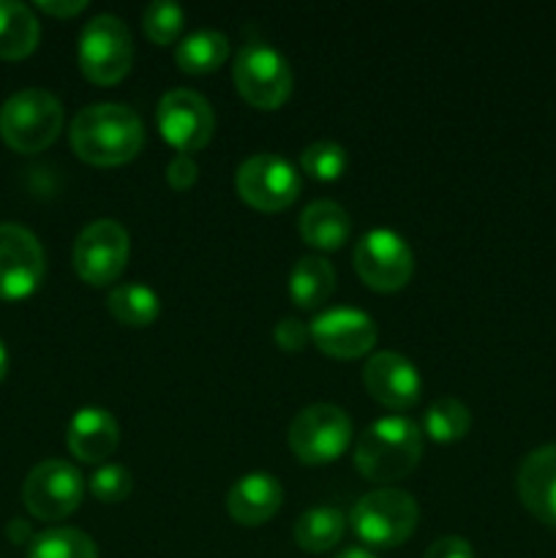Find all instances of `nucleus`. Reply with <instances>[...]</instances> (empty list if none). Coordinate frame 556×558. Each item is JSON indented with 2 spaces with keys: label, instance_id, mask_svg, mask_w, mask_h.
<instances>
[{
  "label": "nucleus",
  "instance_id": "nucleus-1",
  "mask_svg": "<svg viewBox=\"0 0 556 558\" xmlns=\"http://www.w3.org/2000/svg\"><path fill=\"white\" fill-rule=\"evenodd\" d=\"M71 147L93 167H120L145 145V125L125 104H90L71 120Z\"/></svg>",
  "mask_w": 556,
  "mask_h": 558
},
{
  "label": "nucleus",
  "instance_id": "nucleus-2",
  "mask_svg": "<svg viewBox=\"0 0 556 558\" xmlns=\"http://www.w3.org/2000/svg\"><path fill=\"white\" fill-rule=\"evenodd\" d=\"M423 456V434L407 417H382L360 434L354 466L371 483H392L414 472Z\"/></svg>",
  "mask_w": 556,
  "mask_h": 558
},
{
  "label": "nucleus",
  "instance_id": "nucleus-3",
  "mask_svg": "<svg viewBox=\"0 0 556 558\" xmlns=\"http://www.w3.org/2000/svg\"><path fill=\"white\" fill-rule=\"evenodd\" d=\"M63 129V104L41 87L14 93L0 107V136L16 153H41Z\"/></svg>",
  "mask_w": 556,
  "mask_h": 558
},
{
  "label": "nucleus",
  "instance_id": "nucleus-4",
  "mask_svg": "<svg viewBox=\"0 0 556 558\" xmlns=\"http://www.w3.org/2000/svg\"><path fill=\"white\" fill-rule=\"evenodd\" d=\"M418 501L412 494L398 488H382L374 494H365L352 507L354 534L371 548H398L407 543L418 526Z\"/></svg>",
  "mask_w": 556,
  "mask_h": 558
},
{
  "label": "nucleus",
  "instance_id": "nucleus-5",
  "mask_svg": "<svg viewBox=\"0 0 556 558\" xmlns=\"http://www.w3.org/2000/svg\"><path fill=\"white\" fill-rule=\"evenodd\" d=\"M80 71L93 85H118L131 71L134 41L131 31L120 16L98 14L80 33Z\"/></svg>",
  "mask_w": 556,
  "mask_h": 558
},
{
  "label": "nucleus",
  "instance_id": "nucleus-6",
  "mask_svg": "<svg viewBox=\"0 0 556 558\" xmlns=\"http://www.w3.org/2000/svg\"><path fill=\"white\" fill-rule=\"evenodd\" d=\"M232 80L240 96L256 109H278L292 96L294 76L287 58L262 41L243 44L234 54Z\"/></svg>",
  "mask_w": 556,
  "mask_h": 558
},
{
  "label": "nucleus",
  "instance_id": "nucleus-7",
  "mask_svg": "<svg viewBox=\"0 0 556 558\" xmlns=\"http://www.w3.org/2000/svg\"><path fill=\"white\" fill-rule=\"evenodd\" d=\"M349 439H352V420L333 403L305 407L289 425V447L298 461L309 466L338 461L349 447Z\"/></svg>",
  "mask_w": 556,
  "mask_h": 558
},
{
  "label": "nucleus",
  "instance_id": "nucleus-8",
  "mask_svg": "<svg viewBox=\"0 0 556 558\" xmlns=\"http://www.w3.org/2000/svg\"><path fill=\"white\" fill-rule=\"evenodd\" d=\"M234 185H238L240 199L262 213L287 210L303 191L298 169L287 158L273 156V153H256L249 161L240 163Z\"/></svg>",
  "mask_w": 556,
  "mask_h": 558
},
{
  "label": "nucleus",
  "instance_id": "nucleus-9",
  "mask_svg": "<svg viewBox=\"0 0 556 558\" xmlns=\"http://www.w3.org/2000/svg\"><path fill=\"white\" fill-rule=\"evenodd\" d=\"M82 496H85L82 474L58 458L38 463L22 485V501L27 512L47 523L69 518L82 505Z\"/></svg>",
  "mask_w": 556,
  "mask_h": 558
},
{
  "label": "nucleus",
  "instance_id": "nucleus-10",
  "mask_svg": "<svg viewBox=\"0 0 556 558\" xmlns=\"http://www.w3.org/2000/svg\"><path fill=\"white\" fill-rule=\"evenodd\" d=\"M129 232L112 218L87 223L74 243V270L90 287L118 281L129 262Z\"/></svg>",
  "mask_w": 556,
  "mask_h": 558
},
{
  "label": "nucleus",
  "instance_id": "nucleus-11",
  "mask_svg": "<svg viewBox=\"0 0 556 558\" xmlns=\"http://www.w3.org/2000/svg\"><path fill=\"white\" fill-rule=\"evenodd\" d=\"M156 123L164 142H169L178 153L191 156V153L210 145L213 131H216V114H213V107L205 96L178 87V90H169L161 96L156 109Z\"/></svg>",
  "mask_w": 556,
  "mask_h": 558
},
{
  "label": "nucleus",
  "instance_id": "nucleus-12",
  "mask_svg": "<svg viewBox=\"0 0 556 558\" xmlns=\"http://www.w3.org/2000/svg\"><path fill=\"white\" fill-rule=\"evenodd\" d=\"M354 270L374 292H398L414 272L412 248L390 229H371L354 248Z\"/></svg>",
  "mask_w": 556,
  "mask_h": 558
},
{
  "label": "nucleus",
  "instance_id": "nucleus-13",
  "mask_svg": "<svg viewBox=\"0 0 556 558\" xmlns=\"http://www.w3.org/2000/svg\"><path fill=\"white\" fill-rule=\"evenodd\" d=\"M44 278V248L31 229L0 223V300H22Z\"/></svg>",
  "mask_w": 556,
  "mask_h": 558
},
{
  "label": "nucleus",
  "instance_id": "nucleus-14",
  "mask_svg": "<svg viewBox=\"0 0 556 558\" xmlns=\"http://www.w3.org/2000/svg\"><path fill=\"white\" fill-rule=\"evenodd\" d=\"M311 341L322 354L336 360H358L374 349L376 322L354 308H333L311 322Z\"/></svg>",
  "mask_w": 556,
  "mask_h": 558
},
{
  "label": "nucleus",
  "instance_id": "nucleus-15",
  "mask_svg": "<svg viewBox=\"0 0 556 558\" xmlns=\"http://www.w3.org/2000/svg\"><path fill=\"white\" fill-rule=\"evenodd\" d=\"M363 385L374 401L387 409H396V412L412 409L423 392V379H420L414 363L398 352L371 354L363 368Z\"/></svg>",
  "mask_w": 556,
  "mask_h": 558
},
{
  "label": "nucleus",
  "instance_id": "nucleus-16",
  "mask_svg": "<svg viewBox=\"0 0 556 558\" xmlns=\"http://www.w3.org/2000/svg\"><path fill=\"white\" fill-rule=\"evenodd\" d=\"M516 488L523 507L537 521L556 526V445L537 447L523 458Z\"/></svg>",
  "mask_w": 556,
  "mask_h": 558
},
{
  "label": "nucleus",
  "instance_id": "nucleus-17",
  "mask_svg": "<svg viewBox=\"0 0 556 558\" xmlns=\"http://www.w3.org/2000/svg\"><path fill=\"white\" fill-rule=\"evenodd\" d=\"M118 420L107 409L98 407L80 409L65 430V445H69L71 456L82 463H104L118 450Z\"/></svg>",
  "mask_w": 556,
  "mask_h": 558
},
{
  "label": "nucleus",
  "instance_id": "nucleus-18",
  "mask_svg": "<svg viewBox=\"0 0 556 558\" xmlns=\"http://www.w3.org/2000/svg\"><path fill=\"white\" fill-rule=\"evenodd\" d=\"M283 488L273 474L254 472L240 477L227 494V510L240 526H262L281 510Z\"/></svg>",
  "mask_w": 556,
  "mask_h": 558
},
{
  "label": "nucleus",
  "instance_id": "nucleus-19",
  "mask_svg": "<svg viewBox=\"0 0 556 558\" xmlns=\"http://www.w3.org/2000/svg\"><path fill=\"white\" fill-rule=\"evenodd\" d=\"M300 238L311 245V248L319 251H338L349 240L352 232V221H349V213L343 210L336 202H311L309 207L300 216Z\"/></svg>",
  "mask_w": 556,
  "mask_h": 558
},
{
  "label": "nucleus",
  "instance_id": "nucleus-20",
  "mask_svg": "<svg viewBox=\"0 0 556 558\" xmlns=\"http://www.w3.org/2000/svg\"><path fill=\"white\" fill-rule=\"evenodd\" d=\"M36 14L25 3L0 0V60H22L38 47Z\"/></svg>",
  "mask_w": 556,
  "mask_h": 558
},
{
  "label": "nucleus",
  "instance_id": "nucleus-21",
  "mask_svg": "<svg viewBox=\"0 0 556 558\" xmlns=\"http://www.w3.org/2000/svg\"><path fill=\"white\" fill-rule=\"evenodd\" d=\"M333 289H336V270L330 262H325L322 256H303L294 265L292 278H289V294L298 308H319L330 300Z\"/></svg>",
  "mask_w": 556,
  "mask_h": 558
},
{
  "label": "nucleus",
  "instance_id": "nucleus-22",
  "mask_svg": "<svg viewBox=\"0 0 556 558\" xmlns=\"http://www.w3.org/2000/svg\"><path fill=\"white\" fill-rule=\"evenodd\" d=\"M229 49V38L221 31H196L180 38L174 47V63L185 74H210L227 63Z\"/></svg>",
  "mask_w": 556,
  "mask_h": 558
},
{
  "label": "nucleus",
  "instance_id": "nucleus-23",
  "mask_svg": "<svg viewBox=\"0 0 556 558\" xmlns=\"http://www.w3.org/2000/svg\"><path fill=\"white\" fill-rule=\"evenodd\" d=\"M343 512L336 507H314L303 512L294 523V543L305 554H327L336 548L343 537Z\"/></svg>",
  "mask_w": 556,
  "mask_h": 558
},
{
  "label": "nucleus",
  "instance_id": "nucleus-24",
  "mask_svg": "<svg viewBox=\"0 0 556 558\" xmlns=\"http://www.w3.org/2000/svg\"><path fill=\"white\" fill-rule=\"evenodd\" d=\"M109 314L114 316V322L123 327H150L158 319V294L150 287H142V283H123V287H114L109 292Z\"/></svg>",
  "mask_w": 556,
  "mask_h": 558
},
{
  "label": "nucleus",
  "instance_id": "nucleus-25",
  "mask_svg": "<svg viewBox=\"0 0 556 558\" xmlns=\"http://www.w3.org/2000/svg\"><path fill=\"white\" fill-rule=\"evenodd\" d=\"M27 558H98V550L80 529H47L31 539Z\"/></svg>",
  "mask_w": 556,
  "mask_h": 558
},
{
  "label": "nucleus",
  "instance_id": "nucleus-26",
  "mask_svg": "<svg viewBox=\"0 0 556 558\" xmlns=\"http://www.w3.org/2000/svg\"><path fill=\"white\" fill-rule=\"evenodd\" d=\"M425 434L439 445H450V441H461L472 428V414H469L467 403L458 398H439L425 412Z\"/></svg>",
  "mask_w": 556,
  "mask_h": 558
},
{
  "label": "nucleus",
  "instance_id": "nucleus-27",
  "mask_svg": "<svg viewBox=\"0 0 556 558\" xmlns=\"http://www.w3.org/2000/svg\"><path fill=\"white\" fill-rule=\"evenodd\" d=\"M185 25V14L178 3L172 0H156L145 9L142 14V27H145V36L150 38L158 47H169V44L178 41L180 31Z\"/></svg>",
  "mask_w": 556,
  "mask_h": 558
},
{
  "label": "nucleus",
  "instance_id": "nucleus-28",
  "mask_svg": "<svg viewBox=\"0 0 556 558\" xmlns=\"http://www.w3.org/2000/svg\"><path fill=\"white\" fill-rule=\"evenodd\" d=\"M300 167H303L305 174H311L314 180H322V183H330V180H338L347 169V150L336 142H311L303 153H300Z\"/></svg>",
  "mask_w": 556,
  "mask_h": 558
},
{
  "label": "nucleus",
  "instance_id": "nucleus-29",
  "mask_svg": "<svg viewBox=\"0 0 556 558\" xmlns=\"http://www.w3.org/2000/svg\"><path fill=\"white\" fill-rule=\"evenodd\" d=\"M131 488H134V480H131V472L123 466H101L90 477V494L96 496L104 505H118V501L129 499Z\"/></svg>",
  "mask_w": 556,
  "mask_h": 558
},
{
  "label": "nucleus",
  "instance_id": "nucleus-30",
  "mask_svg": "<svg viewBox=\"0 0 556 558\" xmlns=\"http://www.w3.org/2000/svg\"><path fill=\"white\" fill-rule=\"evenodd\" d=\"M273 338H276V343L283 349V352H303L305 343L311 341V330L303 325V322L287 316V319H281L276 325Z\"/></svg>",
  "mask_w": 556,
  "mask_h": 558
},
{
  "label": "nucleus",
  "instance_id": "nucleus-31",
  "mask_svg": "<svg viewBox=\"0 0 556 558\" xmlns=\"http://www.w3.org/2000/svg\"><path fill=\"white\" fill-rule=\"evenodd\" d=\"M200 178V167H196L194 156H185V153H178L172 161L167 163V183L172 185L174 191H185L196 183Z\"/></svg>",
  "mask_w": 556,
  "mask_h": 558
},
{
  "label": "nucleus",
  "instance_id": "nucleus-32",
  "mask_svg": "<svg viewBox=\"0 0 556 558\" xmlns=\"http://www.w3.org/2000/svg\"><path fill=\"white\" fill-rule=\"evenodd\" d=\"M423 558H474V550L463 537H442L425 550Z\"/></svg>",
  "mask_w": 556,
  "mask_h": 558
},
{
  "label": "nucleus",
  "instance_id": "nucleus-33",
  "mask_svg": "<svg viewBox=\"0 0 556 558\" xmlns=\"http://www.w3.org/2000/svg\"><path fill=\"white\" fill-rule=\"evenodd\" d=\"M38 9L44 11V14H52V16H60V20H69V16L80 14V11H85V0H38Z\"/></svg>",
  "mask_w": 556,
  "mask_h": 558
},
{
  "label": "nucleus",
  "instance_id": "nucleus-34",
  "mask_svg": "<svg viewBox=\"0 0 556 558\" xmlns=\"http://www.w3.org/2000/svg\"><path fill=\"white\" fill-rule=\"evenodd\" d=\"M336 558H376V556L371 554V550H365V548H347L343 554H338Z\"/></svg>",
  "mask_w": 556,
  "mask_h": 558
},
{
  "label": "nucleus",
  "instance_id": "nucleus-35",
  "mask_svg": "<svg viewBox=\"0 0 556 558\" xmlns=\"http://www.w3.org/2000/svg\"><path fill=\"white\" fill-rule=\"evenodd\" d=\"M9 374V352H5V343L0 341V381Z\"/></svg>",
  "mask_w": 556,
  "mask_h": 558
}]
</instances>
